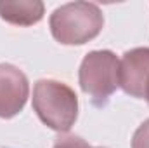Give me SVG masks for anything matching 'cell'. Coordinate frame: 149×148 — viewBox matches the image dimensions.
<instances>
[{
	"label": "cell",
	"instance_id": "6da1fadb",
	"mask_svg": "<svg viewBox=\"0 0 149 148\" xmlns=\"http://www.w3.org/2000/svg\"><path fill=\"white\" fill-rule=\"evenodd\" d=\"M49 25L52 37L59 44L81 45L102 32L104 16L92 2H70L50 14Z\"/></svg>",
	"mask_w": 149,
	"mask_h": 148
},
{
	"label": "cell",
	"instance_id": "7a4b0ae2",
	"mask_svg": "<svg viewBox=\"0 0 149 148\" xmlns=\"http://www.w3.org/2000/svg\"><path fill=\"white\" fill-rule=\"evenodd\" d=\"M33 110L47 127L68 132L78 117V98L70 85L42 78L33 87Z\"/></svg>",
	"mask_w": 149,
	"mask_h": 148
},
{
	"label": "cell",
	"instance_id": "3957f363",
	"mask_svg": "<svg viewBox=\"0 0 149 148\" xmlns=\"http://www.w3.org/2000/svg\"><path fill=\"white\" fill-rule=\"evenodd\" d=\"M118 66L120 61L111 51H92L83 58L78 72V82L81 91L95 106L106 105L109 96L120 87Z\"/></svg>",
	"mask_w": 149,
	"mask_h": 148
},
{
	"label": "cell",
	"instance_id": "277c9868",
	"mask_svg": "<svg viewBox=\"0 0 149 148\" xmlns=\"http://www.w3.org/2000/svg\"><path fill=\"white\" fill-rule=\"evenodd\" d=\"M149 82V47H135L123 54L118 66V84L125 94L144 98Z\"/></svg>",
	"mask_w": 149,
	"mask_h": 148
},
{
	"label": "cell",
	"instance_id": "5b68a950",
	"mask_svg": "<svg viewBox=\"0 0 149 148\" xmlns=\"http://www.w3.org/2000/svg\"><path fill=\"white\" fill-rule=\"evenodd\" d=\"M30 94L26 75L17 66L0 65V118H12L24 108Z\"/></svg>",
	"mask_w": 149,
	"mask_h": 148
},
{
	"label": "cell",
	"instance_id": "8992f818",
	"mask_svg": "<svg viewBox=\"0 0 149 148\" xmlns=\"http://www.w3.org/2000/svg\"><path fill=\"white\" fill-rule=\"evenodd\" d=\"M43 4L40 0H17V2H0V18L16 26H31L42 21Z\"/></svg>",
	"mask_w": 149,
	"mask_h": 148
},
{
	"label": "cell",
	"instance_id": "52a82bcc",
	"mask_svg": "<svg viewBox=\"0 0 149 148\" xmlns=\"http://www.w3.org/2000/svg\"><path fill=\"white\" fill-rule=\"evenodd\" d=\"M54 148H104V147H92V145H88L85 140H81L80 136L70 134V136H61V138H57L56 143H54Z\"/></svg>",
	"mask_w": 149,
	"mask_h": 148
},
{
	"label": "cell",
	"instance_id": "ba28073f",
	"mask_svg": "<svg viewBox=\"0 0 149 148\" xmlns=\"http://www.w3.org/2000/svg\"><path fill=\"white\" fill-rule=\"evenodd\" d=\"M132 148H149V118L142 122L132 138Z\"/></svg>",
	"mask_w": 149,
	"mask_h": 148
},
{
	"label": "cell",
	"instance_id": "9c48e42d",
	"mask_svg": "<svg viewBox=\"0 0 149 148\" xmlns=\"http://www.w3.org/2000/svg\"><path fill=\"white\" fill-rule=\"evenodd\" d=\"M144 98L148 99V105H149V82H148V87H146V96Z\"/></svg>",
	"mask_w": 149,
	"mask_h": 148
}]
</instances>
